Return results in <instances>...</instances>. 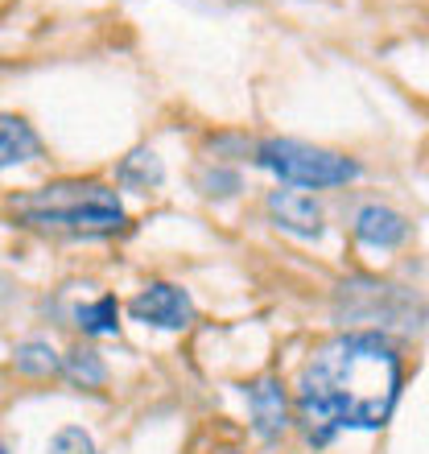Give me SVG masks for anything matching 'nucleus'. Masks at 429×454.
Segmentation results:
<instances>
[{
    "label": "nucleus",
    "mask_w": 429,
    "mask_h": 454,
    "mask_svg": "<svg viewBox=\"0 0 429 454\" xmlns=\"http://www.w3.org/2000/svg\"><path fill=\"white\" fill-rule=\"evenodd\" d=\"M405 364L384 335H339L322 343L293 388V409L310 446H331L343 430H380L393 418Z\"/></svg>",
    "instance_id": "1"
},
{
    "label": "nucleus",
    "mask_w": 429,
    "mask_h": 454,
    "mask_svg": "<svg viewBox=\"0 0 429 454\" xmlns=\"http://www.w3.org/2000/svg\"><path fill=\"white\" fill-rule=\"evenodd\" d=\"M9 211L21 227L46 231V236H71V239H107L124 231L129 211L120 194L99 178H58L37 191L12 194Z\"/></svg>",
    "instance_id": "2"
},
{
    "label": "nucleus",
    "mask_w": 429,
    "mask_h": 454,
    "mask_svg": "<svg viewBox=\"0 0 429 454\" xmlns=\"http://www.w3.org/2000/svg\"><path fill=\"white\" fill-rule=\"evenodd\" d=\"M256 166L277 174L289 186H306V191L347 186V182L359 178V166L351 157L310 141H289V137H273V141L256 145Z\"/></svg>",
    "instance_id": "3"
},
{
    "label": "nucleus",
    "mask_w": 429,
    "mask_h": 454,
    "mask_svg": "<svg viewBox=\"0 0 429 454\" xmlns=\"http://www.w3.org/2000/svg\"><path fill=\"white\" fill-rule=\"evenodd\" d=\"M129 314L144 326H157V331H186L199 318L194 298L182 286H174V281H149L129 301Z\"/></svg>",
    "instance_id": "4"
},
{
    "label": "nucleus",
    "mask_w": 429,
    "mask_h": 454,
    "mask_svg": "<svg viewBox=\"0 0 429 454\" xmlns=\"http://www.w3.org/2000/svg\"><path fill=\"white\" fill-rule=\"evenodd\" d=\"M248 396V413H252V430L264 442H277L281 434L289 430V393L277 376H256V380L244 388Z\"/></svg>",
    "instance_id": "5"
},
{
    "label": "nucleus",
    "mask_w": 429,
    "mask_h": 454,
    "mask_svg": "<svg viewBox=\"0 0 429 454\" xmlns=\"http://www.w3.org/2000/svg\"><path fill=\"white\" fill-rule=\"evenodd\" d=\"M264 211L281 231L301 239H318L322 236V207L314 203V194L306 191H269Z\"/></svg>",
    "instance_id": "6"
},
{
    "label": "nucleus",
    "mask_w": 429,
    "mask_h": 454,
    "mask_svg": "<svg viewBox=\"0 0 429 454\" xmlns=\"http://www.w3.org/2000/svg\"><path fill=\"white\" fill-rule=\"evenodd\" d=\"M355 239L368 244V248H396V244L409 239V219L393 207L371 203L355 215Z\"/></svg>",
    "instance_id": "7"
},
{
    "label": "nucleus",
    "mask_w": 429,
    "mask_h": 454,
    "mask_svg": "<svg viewBox=\"0 0 429 454\" xmlns=\"http://www.w3.org/2000/svg\"><path fill=\"white\" fill-rule=\"evenodd\" d=\"M37 157H42V137L34 124L17 112H0V174L25 166V161H37Z\"/></svg>",
    "instance_id": "8"
},
{
    "label": "nucleus",
    "mask_w": 429,
    "mask_h": 454,
    "mask_svg": "<svg viewBox=\"0 0 429 454\" xmlns=\"http://www.w3.org/2000/svg\"><path fill=\"white\" fill-rule=\"evenodd\" d=\"M116 182L132 194H153L157 186L166 182V166H161V157H157L153 149H144L141 145V149H132L129 157H120Z\"/></svg>",
    "instance_id": "9"
},
{
    "label": "nucleus",
    "mask_w": 429,
    "mask_h": 454,
    "mask_svg": "<svg viewBox=\"0 0 429 454\" xmlns=\"http://www.w3.org/2000/svg\"><path fill=\"white\" fill-rule=\"evenodd\" d=\"M58 376H66L74 388H91V393H96V388L107 384V364L96 347H71V351L62 356Z\"/></svg>",
    "instance_id": "10"
},
{
    "label": "nucleus",
    "mask_w": 429,
    "mask_h": 454,
    "mask_svg": "<svg viewBox=\"0 0 429 454\" xmlns=\"http://www.w3.org/2000/svg\"><path fill=\"white\" fill-rule=\"evenodd\" d=\"M62 356L46 339H25L17 351H12V372L17 376H29V380H46V376H58Z\"/></svg>",
    "instance_id": "11"
},
{
    "label": "nucleus",
    "mask_w": 429,
    "mask_h": 454,
    "mask_svg": "<svg viewBox=\"0 0 429 454\" xmlns=\"http://www.w3.org/2000/svg\"><path fill=\"white\" fill-rule=\"evenodd\" d=\"M74 326L91 339H104V335H120V301L112 294H99L96 301H83L74 306Z\"/></svg>",
    "instance_id": "12"
},
{
    "label": "nucleus",
    "mask_w": 429,
    "mask_h": 454,
    "mask_svg": "<svg viewBox=\"0 0 429 454\" xmlns=\"http://www.w3.org/2000/svg\"><path fill=\"white\" fill-rule=\"evenodd\" d=\"M46 454H99V450H96V438H91L83 426H62V430L50 438Z\"/></svg>",
    "instance_id": "13"
},
{
    "label": "nucleus",
    "mask_w": 429,
    "mask_h": 454,
    "mask_svg": "<svg viewBox=\"0 0 429 454\" xmlns=\"http://www.w3.org/2000/svg\"><path fill=\"white\" fill-rule=\"evenodd\" d=\"M199 191L203 194H236L239 191V174H231V169H207V174H199Z\"/></svg>",
    "instance_id": "14"
},
{
    "label": "nucleus",
    "mask_w": 429,
    "mask_h": 454,
    "mask_svg": "<svg viewBox=\"0 0 429 454\" xmlns=\"http://www.w3.org/2000/svg\"><path fill=\"white\" fill-rule=\"evenodd\" d=\"M0 454H9V450H4V446H0Z\"/></svg>",
    "instance_id": "15"
},
{
    "label": "nucleus",
    "mask_w": 429,
    "mask_h": 454,
    "mask_svg": "<svg viewBox=\"0 0 429 454\" xmlns=\"http://www.w3.org/2000/svg\"><path fill=\"white\" fill-rule=\"evenodd\" d=\"M231 454H236V450H231Z\"/></svg>",
    "instance_id": "16"
}]
</instances>
